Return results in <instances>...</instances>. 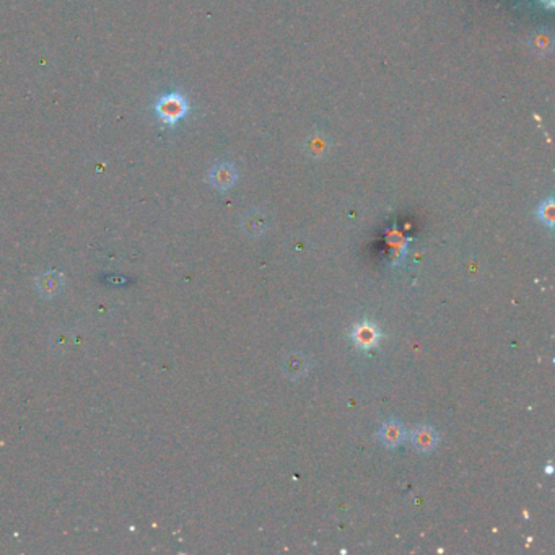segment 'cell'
Wrapping results in <instances>:
<instances>
[{
	"label": "cell",
	"mask_w": 555,
	"mask_h": 555,
	"mask_svg": "<svg viewBox=\"0 0 555 555\" xmlns=\"http://www.w3.org/2000/svg\"><path fill=\"white\" fill-rule=\"evenodd\" d=\"M155 115L165 126L175 127L177 122L189 115V101L185 95L173 91L158 96L155 103Z\"/></svg>",
	"instance_id": "1"
},
{
	"label": "cell",
	"mask_w": 555,
	"mask_h": 555,
	"mask_svg": "<svg viewBox=\"0 0 555 555\" xmlns=\"http://www.w3.org/2000/svg\"><path fill=\"white\" fill-rule=\"evenodd\" d=\"M207 180L215 189L225 192L236 185V181H238V171H236L233 163L222 161V163L215 165L214 168L209 171Z\"/></svg>",
	"instance_id": "2"
},
{
	"label": "cell",
	"mask_w": 555,
	"mask_h": 555,
	"mask_svg": "<svg viewBox=\"0 0 555 555\" xmlns=\"http://www.w3.org/2000/svg\"><path fill=\"white\" fill-rule=\"evenodd\" d=\"M380 329L378 326L373 325V322H368V321H363V322H358V325L354 326V331H352V339L355 342V346L363 349V350H368V349H373L378 346L380 342Z\"/></svg>",
	"instance_id": "3"
},
{
	"label": "cell",
	"mask_w": 555,
	"mask_h": 555,
	"mask_svg": "<svg viewBox=\"0 0 555 555\" xmlns=\"http://www.w3.org/2000/svg\"><path fill=\"white\" fill-rule=\"evenodd\" d=\"M411 443L419 452H430L438 443V433L428 425H420V427L414 428Z\"/></svg>",
	"instance_id": "4"
},
{
	"label": "cell",
	"mask_w": 555,
	"mask_h": 555,
	"mask_svg": "<svg viewBox=\"0 0 555 555\" xmlns=\"http://www.w3.org/2000/svg\"><path fill=\"white\" fill-rule=\"evenodd\" d=\"M36 287H37V292H40L42 296H46V298H54V296H57L62 292L64 277L59 272H54V271L45 272L40 279H37Z\"/></svg>",
	"instance_id": "5"
},
{
	"label": "cell",
	"mask_w": 555,
	"mask_h": 555,
	"mask_svg": "<svg viewBox=\"0 0 555 555\" xmlns=\"http://www.w3.org/2000/svg\"><path fill=\"white\" fill-rule=\"evenodd\" d=\"M269 226V218L266 214H262L261 210H251L247 212L243 220H241V228L246 235L250 236H259Z\"/></svg>",
	"instance_id": "6"
},
{
	"label": "cell",
	"mask_w": 555,
	"mask_h": 555,
	"mask_svg": "<svg viewBox=\"0 0 555 555\" xmlns=\"http://www.w3.org/2000/svg\"><path fill=\"white\" fill-rule=\"evenodd\" d=\"M378 436L382 441V445L397 446L404 440V436H406V430H404L402 423L396 422V420H391V422H386L381 425Z\"/></svg>",
	"instance_id": "7"
},
{
	"label": "cell",
	"mask_w": 555,
	"mask_h": 555,
	"mask_svg": "<svg viewBox=\"0 0 555 555\" xmlns=\"http://www.w3.org/2000/svg\"><path fill=\"white\" fill-rule=\"evenodd\" d=\"M308 366H310L308 358L301 354H292L284 360V371L285 375L290 376V378H298V376L305 375L306 370H308Z\"/></svg>",
	"instance_id": "8"
},
{
	"label": "cell",
	"mask_w": 555,
	"mask_h": 555,
	"mask_svg": "<svg viewBox=\"0 0 555 555\" xmlns=\"http://www.w3.org/2000/svg\"><path fill=\"white\" fill-rule=\"evenodd\" d=\"M537 217L544 225H547L549 228L554 226V199L549 197L546 201L541 202V206L537 207Z\"/></svg>",
	"instance_id": "9"
}]
</instances>
